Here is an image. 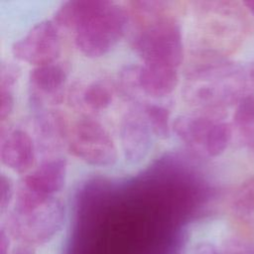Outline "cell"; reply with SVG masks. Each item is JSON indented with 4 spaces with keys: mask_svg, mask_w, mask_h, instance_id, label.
<instances>
[{
    "mask_svg": "<svg viewBox=\"0 0 254 254\" xmlns=\"http://www.w3.org/2000/svg\"><path fill=\"white\" fill-rule=\"evenodd\" d=\"M52 20L59 29L72 32L74 45L84 57L98 59L123 39L130 12L115 1L70 0L56 10Z\"/></svg>",
    "mask_w": 254,
    "mask_h": 254,
    "instance_id": "obj_1",
    "label": "cell"
},
{
    "mask_svg": "<svg viewBox=\"0 0 254 254\" xmlns=\"http://www.w3.org/2000/svg\"><path fill=\"white\" fill-rule=\"evenodd\" d=\"M168 2L132 1L130 16L137 18L131 47L141 63L180 68L185 57L182 26Z\"/></svg>",
    "mask_w": 254,
    "mask_h": 254,
    "instance_id": "obj_2",
    "label": "cell"
},
{
    "mask_svg": "<svg viewBox=\"0 0 254 254\" xmlns=\"http://www.w3.org/2000/svg\"><path fill=\"white\" fill-rule=\"evenodd\" d=\"M243 4L246 6V8L251 12L252 15H254V0H247L244 1Z\"/></svg>",
    "mask_w": 254,
    "mask_h": 254,
    "instance_id": "obj_21",
    "label": "cell"
},
{
    "mask_svg": "<svg viewBox=\"0 0 254 254\" xmlns=\"http://www.w3.org/2000/svg\"><path fill=\"white\" fill-rule=\"evenodd\" d=\"M68 71L59 61L53 64L33 67L28 76L33 102L38 106L48 102H60L67 82Z\"/></svg>",
    "mask_w": 254,
    "mask_h": 254,
    "instance_id": "obj_9",
    "label": "cell"
},
{
    "mask_svg": "<svg viewBox=\"0 0 254 254\" xmlns=\"http://www.w3.org/2000/svg\"><path fill=\"white\" fill-rule=\"evenodd\" d=\"M18 75L16 66L12 64L2 66L0 75V119L2 122L13 113L15 106L14 88Z\"/></svg>",
    "mask_w": 254,
    "mask_h": 254,
    "instance_id": "obj_15",
    "label": "cell"
},
{
    "mask_svg": "<svg viewBox=\"0 0 254 254\" xmlns=\"http://www.w3.org/2000/svg\"><path fill=\"white\" fill-rule=\"evenodd\" d=\"M172 129L186 147L204 158L222 155L232 138L229 123L204 113L179 115L173 121Z\"/></svg>",
    "mask_w": 254,
    "mask_h": 254,
    "instance_id": "obj_4",
    "label": "cell"
},
{
    "mask_svg": "<svg viewBox=\"0 0 254 254\" xmlns=\"http://www.w3.org/2000/svg\"><path fill=\"white\" fill-rule=\"evenodd\" d=\"M61 52L60 29L53 20L38 22L11 46L12 56L33 67L58 62Z\"/></svg>",
    "mask_w": 254,
    "mask_h": 254,
    "instance_id": "obj_6",
    "label": "cell"
},
{
    "mask_svg": "<svg viewBox=\"0 0 254 254\" xmlns=\"http://www.w3.org/2000/svg\"><path fill=\"white\" fill-rule=\"evenodd\" d=\"M234 208L242 213L254 211V176L245 180L238 188L233 198Z\"/></svg>",
    "mask_w": 254,
    "mask_h": 254,
    "instance_id": "obj_16",
    "label": "cell"
},
{
    "mask_svg": "<svg viewBox=\"0 0 254 254\" xmlns=\"http://www.w3.org/2000/svg\"><path fill=\"white\" fill-rule=\"evenodd\" d=\"M114 90L109 82L97 79L86 84L79 94L81 106L89 112L99 113L113 102Z\"/></svg>",
    "mask_w": 254,
    "mask_h": 254,
    "instance_id": "obj_12",
    "label": "cell"
},
{
    "mask_svg": "<svg viewBox=\"0 0 254 254\" xmlns=\"http://www.w3.org/2000/svg\"><path fill=\"white\" fill-rule=\"evenodd\" d=\"M180 83V68L141 63L134 70V84L145 94L162 98L173 93Z\"/></svg>",
    "mask_w": 254,
    "mask_h": 254,
    "instance_id": "obj_11",
    "label": "cell"
},
{
    "mask_svg": "<svg viewBox=\"0 0 254 254\" xmlns=\"http://www.w3.org/2000/svg\"><path fill=\"white\" fill-rule=\"evenodd\" d=\"M137 107L145 117L155 137L161 139L169 138L173 131V122H171L170 111L166 107L148 102H144Z\"/></svg>",
    "mask_w": 254,
    "mask_h": 254,
    "instance_id": "obj_14",
    "label": "cell"
},
{
    "mask_svg": "<svg viewBox=\"0 0 254 254\" xmlns=\"http://www.w3.org/2000/svg\"><path fill=\"white\" fill-rule=\"evenodd\" d=\"M233 123L244 143L254 150V95L242 97L234 110Z\"/></svg>",
    "mask_w": 254,
    "mask_h": 254,
    "instance_id": "obj_13",
    "label": "cell"
},
{
    "mask_svg": "<svg viewBox=\"0 0 254 254\" xmlns=\"http://www.w3.org/2000/svg\"><path fill=\"white\" fill-rule=\"evenodd\" d=\"M65 207L57 196L26 206H14L12 227L29 241L45 242L62 227Z\"/></svg>",
    "mask_w": 254,
    "mask_h": 254,
    "instance_id": "obj_5",
    "label": "cell"
},
{
    "mask_svg": "<svg viewBox=\"0 0 254 254\" xmlns=\"http://www.w3.org/2000/svg\"><path fill=\"white\" fill-rule=\"evenodd\" d=\"M119 134L123 155L129 163L139 164L147 158L155 135L138 107L123 115Z\"/></svg>",
    "mask_w": 254,
    "mask_h": 254,
    "instance_id": "obj_8",
    "label": "cell"
},
{
    "mask_svg": "<svg viewBox=\"0 0 254 254\" xmlns=\"http://www.w3.org/2000/svg\"><path fill=\"white\" fill-rule=\"evenodd\" d=\"M194 254H218V252L209 243H199L195 247Z\"/></svg>",
    "mask_w": 254,
    "mask_h": 254,
    "instance_id": "obj_18",
    "label": "cell"
},
{
    "mask_svg": "<svg viewBox=\"0 0 254 254\" xmlns=\"http://www.w3.org/2000/svg\"><path fill=\"white\" fill-rule=\"evenodd\" d=\"M68 153L96 168H108L118 160V148L109 131L98 120L84 115L68 127L66 134Z\"/></svg>",
    "mask_w": 254,
    "mask_h": 254,
    "instance_id": "obj_3",
    "label": "cell"
},
{
    "mask_svg": "<svg viewBox=\"0 0 254 254\" xmlns=\"http://www.w3.org/2000/svg\"><path fill=\"white\" fill-rule=\"evenodd\" d=\"M36 159L35 143L21 128L2 131L0 139L1 163L14 173L25 175L33 169Z\"/></svg>",
    "mask_w": 254,
    "mask_h": 254,
    "instance_id": "obj_10",
    "label": "cell"
},
{
    "mask_svg": "<svg viewBox=\"0 0 254 254\" xmlns=\"http://www.w3.org/2000/svg\"><path fill=\"white\" fill-rule=\"evenodd\" d=\"M15 194L14 183L6 174H1L0 177V208L5 211L11 204Z\"/></svg>",
    "mask_w": 254,
    "mask_h": 254,
    "instance_id": "obj_17",
    "label": "cell"
},
{
    "mask_svg": "<svg viewBox=\"0 0 254 254\" xmlns=\"http://www.w3.org/2000/svg\"><path fill=\"white\" fill-rule=\"evenodd\" d=\"M66 178V159L51 158L23 175L17 189L39 198H52L63 190Z\"/></svg>",
    "mask_w": 254,
    "mask_h": 254,
    "instance_id": "obj_7",
    "label": "cell"
},
{
    "mask_svg": "<svg viewBox=\"0 0 254 254\" xmlns=\"http://www.w3.org/2000/svg\"><path fill=\"white\" fill-rule=\"evenodd\" d=\"M9 249V237L5 230L2 229L0 232V254H8Z\"/></svg>",
    "mask_w": 254,
    "mask_h": 254,
    "instance_id": "obj_19",
    "label": "cell"
},
{
    "mask_svg": "<svg viewBox=\"0 0 254 254\" xmlns=\"http://www.w3.org/2000/svg\"><path fill=\"white\" fill-rule=\"evenodd\" d=\"M12 254H36V252L29 245H19L14 249Z\"/></svg>",
    "mask_w": 254,
    "mask_h": 254,
    "instance_id": "obj_20",
    "label": "cell"
}]
</instances>
